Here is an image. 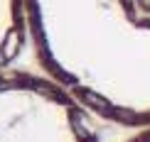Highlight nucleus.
<instances>
[{
  "mask_svg": "<svg viewBox=\"0 0 150 142\" xmlns=\"http://www.w3.org/2000/svg\"><path fill=\"white\" fill-rule=\"evenodd\" d=\"M42 71L86 108L150 125V15L138 0H27Z\"/></svg>",
  "mask_w": 150,
  "mask_h": 142,
  "instance_id": "nucleus-1",
  "label": "nucleus"
},
{
  "mask_svg": "<svg viewBox=\"0 0 150 142\" xmlns=\"http://www.w3.org/2000/svg\"><path fill=\"white\" fill-rule=\"evenodd\" d=\"M84 101L52 73L0 76V142H96Z\"/></svg>",
  "mask_w": 150,
  "mask_h": 142,
  "instance_id": "nucleus-2",
  "label": "nucleus"
},
{
  "mask_svg": "<svg viewBox=\"0 0 150 142\" xmlns=\"http://www.w3.org/2000/svg\"><path fill=\"white\" fill-rule=\"evenodd\" d=\"M27 39H32L27 0H0V76L10 71Z\"/></svg>",
  "mask_w": 150,
  "mask_h": 142,
  "instance_id": "nucleus-3",
  "label": "nucleus"
},
{
  "mask_svg": "<svg viewBox=\"0 0 150 142\" xmlns=\"http://www.w3.org/2000/svg\"><path fill=\"white\" fill-rule=\"evenodd\" d=\"M130 142H150V130H148V132H143V135H138V137L130 140Z\"/></svg>",
  "mask_w": 150,
  "mask_h": 142,
  "instance_id": "nucleus-4",
  "label": "nucleus"
},
{
  "mask_svg": "<svg viewBox=\"0 0 150 142\" xmlns=\"http://www.w3.org/2000/svg\"><path fill=\"white\" fill-rule=\"evenodd\" d=\"M138 3H140V8H143V10H145L148 15H150V0H138Z\"/></svg>",
  "mask_w": 150,
  "mask_h": 142,
  "instance_id": "nucleus-5",
  "label": "nucleus"
}]
</instances>
